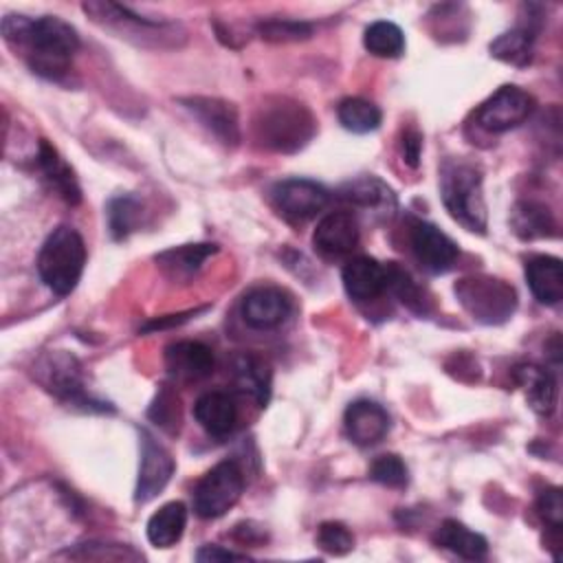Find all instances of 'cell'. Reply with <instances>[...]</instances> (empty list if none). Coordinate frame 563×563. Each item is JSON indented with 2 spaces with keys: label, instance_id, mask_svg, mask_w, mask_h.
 I'll use <instances>...</instances> for the list:
<instances>
[{
  "label": "cell",
  "instance_id": "cell-1",
  "mask_svg": "<svg viewBox=\"0 0 563 563\" xmlns=\"http://www.w3.org/2000/svg\"><path fill=\"white\" fill-rule=\"evenodd\" d=\"M0 29L9 44L26 48L31 70L46 79H59L66 75L70 59L79 48L77 31L55 15L29 18L9 13L2 18Z\"/></svg>",
  "mask_w": 563,
  "mask_h": 563
},
{
  "label": "cell",
  "instance_id": "cell-2",
  "mask_svg": "<svg viewBox=\"0 0 563 563\" xmlns=\"http://www.w3.org/2000/svg\"><path fill=\"white\" fill-rule=\"evenodd\" d=\"M440 196L449 216L473 233H486V202L482 172L464 158H449L440 167Z\"/></svg>",
  "mask_w": 563,
  "mask_h": 563
},
{
  "label": "cell",
  "instance_id": "cell-3",
  "mask_svg": "<svg viewBox=\"0 0 563 563\" xmlns=\"http://www.w3.org/2000/svg\"><path fill=\"white\" fill-rule=\"evenodd\" d=\"M86 266L84 238L68 224L48 233L37 255V273L46 288L64 297L75 290Z\"/></svg>",
  "mask_w": 563,
  "mask_h": 563
},
{
  "label": "cell",
  "instance_id": "cell-4",
  "mask_svg": "<svg viewBox=\"0 0 563 563\" xmlns=\"http://www.w3.org/2000/svg\"><path fill=\"white\" fill-rule=\"evenodd\" d=\"M317 130L312 112L292 99H275L260 108L255 117L257 141L275 152L301 150Z\"/></svg>",
  "mask_w": 563,
  "mask_h": 563
},
{
  "label": "cell",
  "instance_id": "cell-5",
  "mask_svg": "<svg viewBox=\"0 0 563 563\" xmlns=\"http://www.w3.org/2000/svg\"><path fill=\"white\" fill-rule=\"evenodd\" d=\"M453 290L462 308L479 323H504L517 308L515 288L490 275L462 277Z\"/></svg>",
  "mask_w": 563,
  "mask_h": 563
},
{
  "label": "cell",
  "instance_id": "cell-6",
  "mask_svg": "<svg viewBox=\"0 0 563 563\" xmlns=\"http://www.w3.org/2000/svg\"><path fill=\"white\" fill-rule=\"evenodd\" d=\"M37 380L59 400L73 407H81L86 411H108V402L92 398L84 389L79 361L68 352H51L42 356L35 365Z\"/></svg>",
  "mask_w": 563,
  "mask_h": 563
},
{
  "label": "cell",
  "instance_id": "cell-7",
  "mask_svg": "<svg viewBox=\"0 0 563 563\" xmlns=\"http://www.w3.org/2000/svg\"><path fill=\"white\" fill-rule=\"evenodd\" d=\"M244 490V473L235 460H222L211 466L194 488V510L202 519L222 517L231 510Z\"/></svg>",
  "mask_w": 563,
  "mask_h": 563
},
{
  "label": "cell",
  "instance_id": "cell-8",
  "mask_svg": "<svg viewBox=\"0 0 563 563\" xmlns=\"http://www.w3.org/2000/svg\"><path fill=\"white\" fill-rule=\"evenodd\" d=\"M534 110V97L519 86L506 84L497 88L475 112L479 128L499 134L521 125Z\"/></svg>",
  "mask_w": 563,
  "mask_h": 563
},
{
  "label": "cell",
  "instance_id": "cell-9",
  "mask_svg": "<svg viewBox=\"0 0 563 563\" xmlns=\"http://www.w3.org/2000/svg\"><path fill=\"white\" fill-rule=\"evenodd\" d=\"M277 211L290 222L314 218L330 200L328 189L310 178H284L271 189Z\"/></svg>",
  "mask_w": 563,
  "mask_h": 563
},
{
  "label": "cell",
  "instance_id": "cell-10",
  "mask_svg": "<svg viewBox=\"0 0 563 563\" xmlns=\"http://www.w3.org/2000/svg\"><path fill=\"white\" fill-rule=\"evenodd\" d=\"M139 446H141V462H139L134 501L145 504L167 486V482L174 475L176 462L172 453L145 429H141L139 433Z\"/></svg>",
  "mask_w": 563,
  "mask_h": 563
},
{
  "label": "cell",
  "instance_id": "cell-11",
  "mask_svg": "<svg viewBox=\"0 0 563 563\" xmlns=\"http://www.w3.org/2000/svg\"><path fill=\"white\" fill-rule=\"evenodd\" d=\"M409 238H411V249H413L416 260L420 262V266L424 271H429L433 275L446 273L460 255L457 244L431 222L416 220Z\"/></svg>",
  "mask_w": 563,
  "mask_h": 563
},
{
  "label": "cell",
  "instance_id": "cell-12",
  "mask_svg": "<svg viewBox=\"0 0 563 563\" xmlns=\"http://www.w3.org/2000/svg\"><path fill=\"white\" fill-rule=\"evenodd\" d=\"M240 312L246 325L255 330H271L290 317L292 299L277 286H260L244 295Z\"/></svg>",
  "mask_w": 563,
  "mask_h": 563
},
{
  "label": "cell",
  "instance_id": "cell-13",
  "mask_svg": "<svg viewBox=\"0 0 563 563\" xmlns=\"http://www.w3.org/2000/svg\"><path fill=\"white\" fill-rule=\"evenodd\" d=\"M180 103L224 145H238L240 125L233 103L216 97H187Z\"/></svg>",
  "mask_w": 563,
  "mask_h": 563
},
{
  "label": "cell",
  "instance_id": "cell-14",
  "mask_svg": "<svg viewBox=\"0 0 563 563\" xmlns=\"http://www.w3.org/2000/svg\"><path fill=\"white\" fill-rule=\"evenodd\" d=\"M343 424H345L347 438L356 446H374L387 435L389 416L378 402L361 398L347 405Z\"/></svg>",
  "mask_w": 563,
  "mask_h": 563
},
{
  "label": "cell",
  "instance_id": "cell-15",
  "mask_svg": "<svg viewBox=\"0 0 563 563\" xmlns=\"http://www.w3.org/2000/svg\"><path fill=\"white\" fill-rule=\"evenodd\" d=\"M314 249L325 257H339L356 249L358 244V222L347 211H334L321 218L312 233Z\"/></svg>",
  "mask_w": 563,
  "mask_h": 563
},
{
  "label": "cell",
  "instance_id": "cell-16",
  "mask_svg": "<svg viewBox=\"0 0 563 563\" xmlns=\"http://www.w3.org/2000/svg\"><path fill=\"white\" fill-rule=\"evenodd\" d=\"M165 365L176 380H200L213 372V352L200 341H178L167 345Z\"/></svg>",
  "mask_w": 563,
  "mask_h": 563
},
{
  "label": "cell",
  "instance_id": "cell-17",
  "mask_svg": "<svg viewBox=\"0 0 563 563\" xmlns=\"http://www.w3.org/2000/svg\"><path fill=\"white\" fill-rule=\"evenodd\" d=\"M345 292L356 301L376 299L383 290H387L385 266L374 257H354L343 266L341 273Z\"/></svg>",
  "mask_w": 563,
  "mask_h": 563
},
{
  "label": "cell",
  "instance_id": "cell-18",
  "mask_svg": "<svg viewBox=\"0 0 563 563\" xmlns=\"http://www.w3.org/2000/svg\"><path fill=\"white\" fill-rule=\"evenodd\" d=\"M526 279L539 303L556 306L563 299V264L552 255H532L526 260Z\"/></svg>",
  "mask_w": 563,
  "mask_h": 563
},
{
  "label": "cell",
  "instance_id": "cell-19",
  "mask_svg": "<svg viewBox=\"0 0 563 563\" xmlns=\"http://www.w3.org/2000/svg\"><path fill=\"white\" fill-rule=\"evenodd\" d=\"M341 198L361 209H369L383 218H391L398 207L391 187L376 176H361L345 183L341 187Z\"/></svg>",
  "mask_w": 563,
  "mask_h": 563
},
{
  "label": "cell",
  "instance_id": "cell-20",
  "mask_svg": "<svg viewBox=\"0 0 563 563\" xmlns=\"http://www.w3.org/2000/svg\"><path fill=\"white\" fill-rule=\"evenodd\" d=\"M196 422L216 438H224L238 422V407L227 391H207L194 405Z\"/></svg>",
  "mask_w": 563,
  "mask_h": 563
},
{
  "label": "cell",
  "instance_id": "cell-21",
  "mask_svg": "<svg viewBox=\"0 0 563 563\" xmlns=\"http://www.w3.org/2000/svg\"><path fill=\"white\" fill-rule=\"evenodd\" d=\"M515 378L517 383L526 389L528 405L539 413V416H550L556 407V378L550 369L534 365V363H523L515 367Z\"/></svg>",
  "mask_w": 563,
  "mask_h": 563
},
{
  "label": "cell",
  "instance_id": "cell-22",
  "mask_svg": "<svg viewBox=\"0 0 563 563\" xmlns=\"http://www.w3.org/2000/svg\"><path fill=\"white\" fill-rule=\"evenodd\" d=\"M235 387L255 400L257 407H266L271 400L273 372L268 363L255 354H242L233 361Z\"/></svg>",
  "mask_w": 563,
  "mask_h": 563
},
{
  "label": "cell",
  "instance_id": "cell-23",
  "mask_svg": "<svg viewBox=\"0 0 563 563\" xmlns=\"http://www.w3.org/2000/svg\"><path fill=\"white\" fill-rule=\"evenodd\" d=\"M433 541H435V545H440V548H444V550H449V552H453L462 559H468V561L484 559L486 552H488L486 537L466 528L457 519H444L440 523V528L435 530Z\"/></svg>",
  "mask_w": 563,
  "mask_h": 563
},
{
  "label": "cell",
  "instance_id": "cell-24",
  "mask_svg": "<svg viewBox=\"0 0 563 563\" xmlns=\"http://www.w3.org/2000/svg\"><path fill=\"white\" fill-rule=\"evenodd\" d=\"M37 163L40 169L44 174V178L51 183V187L68 202V205H79L81 200V189L77 185V178L73 174V169L68 167V163L59 156V152L46 141H40V150H37Z\"/></svg>",
  "mask_w": 563,
  "mask_h": 563
},
{
  "label": "cell",
  "instance_id": "cell-25",
  "mask_svg": "<svg viewBox=\"0 0 563 563\" xmlns=\"http://www.w3.org/2000/svg\"><path fill=\"white\" fill-rule=\"evenodd\" d=\"M187 526V506L183 501H169L161 506L150 519H147V541L154 548H172L176 541H180Z\"/></svg>",
  "mask_w": 563,
  "mask_h": 563
},
{
  "label": "cell",
  "instance_id": "cell-26",
  "mask_svg": "<svg viewBox=\"0 0 563 563\" xmlns=\"http://www.w3.org/2000/svg\"><path fill=\"white\" fill-rule=\"evenodd\" d=\"M512 227L515 233L521 240H534V238H554L556 235V222L548 207L526 200L517 202L512 209Z\"/></svg>",
  "mask_w": 563,
  "mask_h": 563
},
{
  "label": "cell",
  "instance_id": "cell-27",
  "mask_svg": "<svg viewBox=\"0 0 563 563\" xmlns=\"http://www.w3.org/2000/svg\"><path fill=\"white\" fill-rule=\"evenodd\" d=\"M534 31L530 26H515L490 42V55L512 66H528L532 59Z\"/></svg>",
  "mask_w": 563,
  "mask_h": 563
},
{
  "label": "cell",
  "instance_id": "cell-28",
  "mask_svg": "<svg viewBox=\"0 0 563 563\" xmlns=\"http://www.w3.org/2000/svg\"><path fill=\"white\" fill-rule=\"evenodd\" d=\"M336 114H339V121L345 130L354 132V134H367V132H374L380 121H383V114L378 110V106H374L372 101L367 99H361V97H347L339 103L336 108Z\"/></svg>",
  "mask_w": 563,
  "mask_h": 563
},
{
  "label": "cell",
  "instance_id": "cell-29",
  "mask_svg": "<svg viewBox=\"0 0 563 563\" xmlns=\"http://www.w3.org/2000/svg\"><path fill=\"white\" fill-rule=\"evenodd\" d=\"M363 44L376 57H400L405 53L402 29L387 20L372 22L363 33Z\"/></svg>",
  "mask_w": 563,
  "mask_h": 563
},
{
  "label": "cell",
  "instance_id": "cell-30",
  "mask_svg": "<svg viewBox=\"0 0 563 563\" xmlns=\"http://www.w3.org/2000/svg\"><path fill=\"white\" fill-rule=\"evenodd\" d=\"M216 251H218L216 244H185L156 255V262L172 275H191Z\"/></svg>",
  "mask_w": 563,
  "mask_h": 563
},
{
  "label": "cell",
  "instance_id": "cell-31",
  "mask_svg": "<svg viewBox=\"0 0 563 563\" xmlns=\"http://www.w3.org/2000/svg\"><path fill=\"white\" fill-rule=\"evenodd\" d=\"M143 216V207L134 196H117L108 202V227L114 240H125L136 231Z\"/></svg>",
  "mask_w": 563,
  "mask_h": 563
},
{
  "label": "cell",
  "instance_id": "cell-32",
  "mask_svg": "<svg viewBox=\"0 0 563 563\" xmlns=\"http://www.w3.org/2000/svg\"><path fill=\"white\" fill-rule=\"evenodd\" d=\"M385 275H387V288L413 312H424V297L420 292V288L416 286V282L411 279V275L400 268L396 262H389L385 266Z\"/></svg>",
  "mask_w": 563,
  "mask_h": 563
},
{
  "label": "cell",
  "instance_id": "cell-33",
  "mask_svg": "<svg viewBox=\"0 0 563 563\" xmlns=\"http://www.w3.org/2000/svg\"><path fill=\"white\" fill-rule=\"evenodd\" d=\"M369 479H374L383 486H389V488H405L409 482V471H407V464L398 455L385 453L372 462Z\"/></svg>",
  "mask_w": 563,
  "mask_h": 563
},
{
  "label": "cell",
  "instance_id": "cell-34",
  "mask_svg": "<svg viewBox=\"0 0 563 563\" xmlns=\"http://www.w3.org/2000/svg\"><path fill=\"white\" fill-rule=\"evenodd\" d=\"M257 33L268 42H299L312 35V24L297 20H266L257 24Z\"/></svg>",
  "mask_w": 563,
  "mask_h": 563
},
{
  "label": "cell",
  "instance_id": "cell-35",
  "mask_svg": "<svg viewBox=\"0 0 563 563\" xmlns=\"http://www.w3.org/2000/svg\"><path fill=\"white\" fill-rule=\"evenodd\" d=\"M317 545L328 554H347L354 548V537L341 521H323L317 530Z\"/></svg>",
  "mask_w": 563,
  "mask_h": 563
},
{
  "label": "cell",
  "instance_id": "cell-36",
  "mask_svg": "<svg viewBox=\"0 0 563 563\" xmlns=\"http://www.w3.org/2000/svg\"><path fill=\"white\" fill-rule=\"evenodd\" d=\"M537 512L539 517L552 528L561 530L563 526V501H561V490L559 488H545L539 493L537 499Z\"/></svg>",
  "mask_w": 563,
  "mask_h": 563
},
{
  "label": "cell",
  "instance_id": "cell-37",
  "mask_svg": "<svg viewBox=\"0 0 563 563\" xmlns=\"http://www.w3.org/2000/svg\"><path fill=\"white\" fill-rule=\"evenodd\" d=\"M147 416L152 420H156V424L174 429L178 424V418H180L178 416V398L169 389H161L154 405L150 407Z\"/></svg>",
  "mask_w": 563,
  "mask_h": 563
},
{
  "label": "cell",
  "instance_id": "cell-38",
  "mask_svg": "<svg viewBox=\"0 0 563 563\" xmlns=\"http://www.w3.org/2000/svg\"><path fill=\"white\" fill-rule=\"evenodd\" d=\"M244 561V559H251L246 552H233V550H227L222 545H202L198 552H196V561L200 563H216V561Z\"/></svg>",
  "mask_w": 563,
  "mask_h": 563
},
{
  "label": "cell",
  "instance_id": "cell-39",
  "mask_svg": "<svg viewBox=\"0 0 563 563\" xmlns=\"http://www.w3.org/2000/svg\"><path fill=\"white\" fill-rule=\"evenodd\" d=\"M420 152H422V136L418 130L409 128L402 134V158L409 167H418L420 163Z\"/></svg>",
  "mask_w": 563,
  "mask_h": 563
}]
</instances>
